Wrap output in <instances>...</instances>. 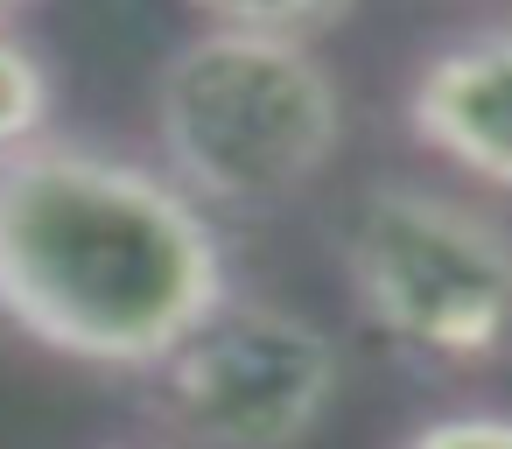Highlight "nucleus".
Returning <instances> with one entry per match:
<instances>
[{"instance_id":"20e7f679","label":"nucleus","mask_w":512,"mask_h":449,"mask_svg":"<svg viewBox=\"0 0 512 449\" xmlns=\"http://www.w3.org/2000/svg\"><path fill=\"white\" fill-rule=\"evenodd\" d=\"M344 358L323 323L288 302L225 295L162 365L155 407L197 449H302L330 400Z\"/></svg>"},{"instance_id":"f03ea898","label":"nucleus","mask_w":512,"mask_h":449,"mask_svg":"<svg viewBox=\"0 0 512 449\" xmlns=\"http://www.w3.org/2000/svg\"><path fill=\"white\" fill-rule=\"evenodd\" d=\"M162 176L204 211H267L309 190L344 148V92L316 43L204 29L155 71Z\"/></svg>"},{"instance_id":"423d86ee","label":"nucleus","mask_w":512,"mask_h":449,"mask_svg":"<svg viewBox=\"0 0 512 449\" xmlns=\"http://www.w3.org/2000/svg\"><path fill=\"white\" fill-rule=\"evenodd\" d=\"M57 113V78L36 57V43H22L8 22H0V155H15L29 141L50 134Z\"/></svg>"},{"instance_id":"39448f33","label":"nucleus","mask_w":512,"mask_h":449,"mask_svg":"<svg viewBox=\"0 0 512 449\" xmlns=\"http://www.w3.org/2000/svg\"><path fill=\"white\" fill-rule=\"evenodd\" d=\"M400 120L414 148L463 169L470 183L512 190V29H470L421 57Z\"/></svg>"},{"instance_id":"6e6552de","label":"nucleus","mask_w":512,"mask_h":449,"mask_svg":"<svg viewBox=\"0 0 512 449\" xmlns=\"http://www.w3.org/2000/svg\"><path fill=\"white\" fill-rule=\"evenodd\" d=\"M400 449H512V414H484V407H470V414H435V421H421Z\"/></svg>"},{"instance_id":"0eeeda50","label":"nucleus","mask_w":512,"mask_h":449,"mask_svg":"<svg viewBox=\"0 0 512 449\" xmlns=\"http://www.w3.org/2000/svg\"><path fill=\"white\" fill-rule=\"evenodd\" d=\"M211 29H246V36H281V43H316L337 29L358 0H190Z\"/></svg>"},{"instance_id":"7ed1b4c3","label":"nucleus","mask_w":512,"mask_h":449,"mask_svg":"<svg viewBox=\"0 0 512 449\" xmlns=\"http://www.w3.org/2000/svg\"><path fill=\"white\" fill-rule=\"evenodd\" d=\"M351 309L421 365H491L512 351V232L449 190L379 183L344 225Z\"/></svg>"},{"instance_id":"f257e3e1","label":"nucleus","mask_w":512,"mask_h":449,"mask_svg":"<svg viewBox=\"0 0 512 449\" xmlns=\"http://www.w3.org/2000/svg\"><path fill=\"white\" fill-rule=\"evenodd\" d=\"M211 211L155 162L43 134L0 155V316L92 372H155L218 302Z\"/></svg>"},{"instance_id":"1a4fd4ad","label":"nucleus","mask_w":512,"mask_h":449,"mask_svg":"<svg viewBox=\"0 0 512 449\" xmlns=\"http://www.w3.org/2000/svg\"><path fill=\"white\" fill-rule=\"evenodd\" d=\"M8 8H22V0H0V15H8Z\"/></svg>"}]
</instances>
